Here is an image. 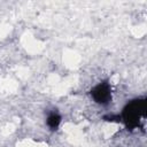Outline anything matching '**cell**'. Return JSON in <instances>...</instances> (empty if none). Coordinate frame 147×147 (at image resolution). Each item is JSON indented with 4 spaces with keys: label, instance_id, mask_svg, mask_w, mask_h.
I'll return each mask as SVG.
<instances>
[{
    "label": "cell",
    "instance_id": "obj_1",
    "mask_svg": "<svg viewBox=\"0 0 147 147\" xmlns=\"http://www.w3.org/2000/svg\"><path fill=\"white\" fill-rule=\"evenodd\" d=\"M147 101L145 98H136L125 103L122 108L121 114H118V119L124 124V126L130 130H137L140 127L141 123L146 118Z\"/></svg>",
    "mask_w": 147,
    "mask_h": 147
},
{
    "label": "cell",
    "instance_id": "obj_2",
    "mask_svg": "<svg viewBox=\"0 0 147 147\" xmlns=\"http://www.w3.org/2000/svg\"><path fill=\"white\" fill-rule=\"evenodd\" d=\"M91 100L101 107L110 105L113 101V86L109 79H101L95 83L88 91Z\"/></svg>",
    "mask_w": 147,
    "mask_h": 147
},
{
    "label": "cell",
    "instance_id": "obj_3",
    "mask_svg": "<svg viewBox=\"0 0 147 147\" xmlns=\"http://www.w3.org/2000/svg\"><path fill=\"white\" fill-rule=\"evenodd\" d=\"M62 123V115L57 110H52L47 114L45 124L51 131H56Z\"/></svg>",
    "mask_w": 147,
    "mask_h": 147
}]
</instances>
